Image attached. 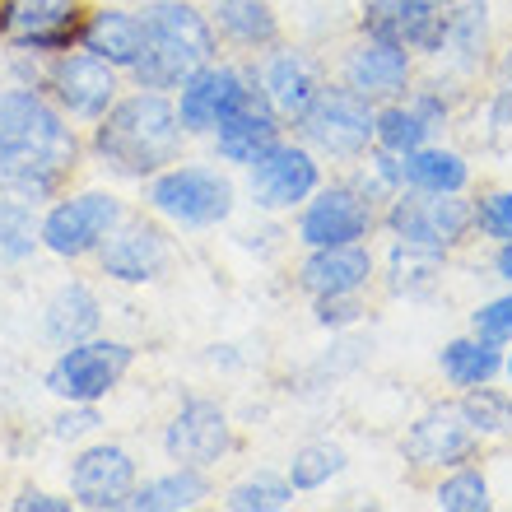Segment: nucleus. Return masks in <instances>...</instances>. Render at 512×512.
<instances>
[{"mask_svg": "<svg viewBox=\"0 0 512 512\" xmlns=\"http://www.w3.org/2000/svg\"><path fill=\"white\" fill-rule=\"evenodd\" d=\"M84 135L38 84H0V191L52 205L84 163Z\"/></svg>", "mask_w": 512, "mask_h": 512, "instance_id": "nucleus-1", "label": "nucleus"}, {"mask_svg": "<svg viewBox=\"0 0 512 512\" xmlns=\"http://www.w3.org/2000/svg\"><path fill=\"white\" fill-rule=\"evenodd\" d=\"M191 135L177 122L173 94L159 89H131L89 126V159L117 182H145L182 159Z\"/></svg>", "mask_w": 512, "mask_h": 512, "instance_id": "nucleus-2", "label": "nucleus"}, {"mask_svg": "<svg viewBox=\"0 0 512 512\" xmlns=\"http://www.w3.org/2000/svg\"><path fill=\"white\" fill-rule=\"evenodd\" d=\"M145 24V52L126 70L135 89H159L177 94L191 70L219 56V33L210 24V10L196 0H145L140 5Z\"/></svg>", "mask_w": 512, "mask_h": 512, "instance_id": "nucleus-3", "label": "nucleus"}, {"mask_svg": "<svg viewBox=\"0 0 512 512\" xmlns=\"http://www.w3.org/2000/svg\"><path fill=\"white\" fill-rule=\"evenodd\" d=\"M140 201L149 215H159L168 229L205 233L229 224L238 210V182L229 177L224 163L201 159H177L163 173L140 182Z\"/></svg>", "mask_w": 512, "mask_h": 512, "instance_id": "nucleus-4", "label": "nucleus"}, {"mask_svg": "<svg viewBox=\"0 0 512 512\" xmlns=\"http://www.w3.org/2000/svg\"><path fill=\"white\" fill-rule=\"evenodd\" d=\"M382 233L391 243L452 256L475 238V201L466 191H396L382 205Z\"/></svg>", "mask_w": 512, "mask_h": 512, "instance_id": "nucleus-5", "label": "nucleus"}, {"mask_svg": "<svg viewBox=\"0 0 512 512\" xmlns=\"http://www.w3.org/2000/svg\"><path fill=\"white\" fill-rule=\"evenodd\" d=\"M289 131L317 154L322 163H359L378 140V103L354 94L350 84H322L312 108Z\"/></svg>", "mask_w": 512, "mask_h": 512, "instance_id": "nucleus-6", "label": "nucleus"}, {"mask_svg": "<svg viewBox=\"0 0 512 512\" xmlns=\"http://www.w3.org/2000/svg\"><path fill=\"white\" fill-rule=\"evenodd\" d=\"M126 215H131V205L112 187L61 191L42 210V252L56 261H94V252L108 243V233Z\"/></svg>", "mask_w": 512, "mask_h": 512, "instance_id": "nucleus-7", "label": "nucleus"}, {"mask_svg": "<svg viewBox=\"0 0 512 512\" xmlns=\"http://www.w3.org/2000/svg\"><path fill=\"white\" fill-rule=\"evenodd\" d=\"M256 61L252 56H215L201 70H191L182 89L173 94L177 103V122L191 140H210L215 126H224L233 112L243 108L256 94Z\"/></svg>", "mask_w": 512, "mask_h": 512, "instance_id": "nucleus-8", "label": "nucleus"}, {"mask_svg": "<svg viewBox=\"0 0 512 512\" xmlns=\"http://www.w3.org/2000/svg\"><path fill=\"white\" fill-rule=\"evenodd\" d=\"M135 364V345L131 340H112V336H89L80 345H66L56 350L52 368L42 373V387L52 391L56 401H84L98 405L108 401L112 391L126 382Z\"/></svg>", "mask_w": 512, "mask_h": 512, "instance_id": "nucleus-9", "label": "nucleus"}, {"mask_svg": "<svg viewBox=\"0 0 512 512\" xmlns=\"http://www.w3.org/2000/svg\"><path fill=\"white\" fill-rule=\"evenodd\" d=\"M382 229V205L368 201L350 177L322 182L308 201L294 210V238L298 247H345L368 243Z\"/></svg>", "mask_w": 512, "mask_h": 512, "instance_id": "nucleus-10", "label": "nucleus"}, {"mask_svg": "<svg viewBox=\"0 0 512 512\" xmlns=\"http://www.w3.org/2000/svg\"><path fill=\"white\" fill-rule=\"evenodd\" d=\"M247 173V201L266 215H294L312 191L326 182V163L312 154L298 135H280L266 154H256L243 168Z\"/></svg>", "mask_w": 512, "mask_h": 512, "instance_id": "nucleus-11", "label": "nucleus"}, {"mask_svg": "<svg viewBox=\"0 0 512 512\" xmlns=\"http://www.w3.org/2000/svg\"><path fill=\"white\" fill-rule=\"evenodd\" d=\"M42 89L75 126H94L103 112L126 94V75L103 56L70 47L61 56H47L42 66Z\"/></svg>", "mask_w": 512, "mask_h": 512, "instance_id": "nucleus-12", "label": "nucleus"}, {"mask_svg": "<svg viewBox=\"0 0 512 512\" xmlns=\"http://www.w3.org/2000/svg\"><path fill=\"white\" fill-rule=\"evenodd\" d=\"M173 233H168V224H163L159 215H149V210H140V215H126L117 229L108 233V243L94 252V266L98 275H108L112 284H154L163 280L168 270H173Z\"/></svg>", "mask_w": 512, "mask_h": 512, "instance_id": "nucleus-13", "label": "nucleus"}, {"mask_svg": "<svg viewBox=\"0 0 512 512\" xmlns=\"http://www.w3.org/2000/svg\"><path fill=\"white\" fill-rule=\"evenodd\" d=\"M163 457L173 466H196V471H210L219 461L233 457L238 447V429H233L229 410L210 396H191L173 410V419L163 424Z\"/></svg>", "mask_w": 512, "mask_h": 512, "instance_id": "nucleus-14", "label": "nucleus"}, {"mask_svg": "<svg viewBox=\"0 0 512 512\" xmlns=\"http://www.w3.org/2000/svg\"><path fill=\"white\" fill-rule=\"evenodd\" d=\"M475 452H480V433L466 424L461 401H433L401 438L405 466L419 475L429 471L443 475L452 466H461V461H475Z\"/></svg>", "mask_w": 512, "mask_h": 512, "instance_id": "nucleus-15", "label": "nucleus"}, {"mask_svg": "<svg viewBox=\"0 0 512 512\" xmlns=\"http://www.w3.org/2000/svg\"><path fill=\"white\" fill-rule=\"evenodd\" d=\"M70 499L84 512H126L140 485V466L122 443H89L70 461Z\"/></svg>", "mask_w": 512, "mask_h": 512, "instance_id": "nucleus-16", "label": "nucleus"}, {"mask_svg": "<svg viewBox=\"0 0 512 512\" xmlns=\"http://www.w3.org/2000/svg\"><path fill=\"white\" fill-rule=\"evenodd\" d=\"M415 66V52H405L387 38H373V33H354L340 52V84H350L368 103H391V98L410 94V84L419 80Z\"/></svg>", "mask_w": 512, "mask_h": 512, "instance_id": "nucleus-17", "label": "nucleus"}, {"mask_svg": "<svg viewBox=\"0 0 512 512\" xmlns=\"http://www.w3.org/2000/svg\"><path fill=\"white\" fill-rule=\"evenodd\" d=\"M252 61H256V80L266 89L270 108L280 112L289 126L312 108V98L322 94V84H326V66L308 52V47H298V42L280 38L275 47L252 56Z\"/></svg>", "mask_w": 512, "mask_h": 512, "instance_id": "nucleus-18", "label": "nucleus"}, {"mask_svg": "<svg viewBox=\"0 0 512 512\" xmlns=\"http://www.w3.org/2000/svg\"><path fill=\"white\" fill-rule=\"evenodd\" d=\"M89 19L84 0H14L10 33H5V52L28 56H61L80 47V28Z\"/></svg>", "mask_w": 512, "mask_h": 512, "instance_id": "nucleus-19", "label": "nucleus"}, {"mask_svg": "<svg viewBox=\"0 0 512 512\" xmlns=\"http://www.w3.org/2000/svg\"><path fill=\"white\" fill-rule=\"evenodd\" d=\"M359 33L387 38L405 52H415L419 61H433L447 38V10L433 0H364Z\"/></svg>", "mask_w": 512, "mask_h": 512, "instance_id": "nucleus-20", "label": "nucleus"}, {"mask_svg": "<svg viewBox=\"0 0 512 512\" xmlns=\"http://www.w3.org/2000/svg\"><path fill=\"white\" fill-rule=\"evenodd\" d=\"M294 284L308 298H364L378 284V256L368 243L303 247Z\"/></svg>", "mask_w": 512, "mask_h": 512, "instance_id": "nucleus-21", "label": "nucleus"}, {"mask_svg": "<svg viewBox=\"0 0 512 512\" xmlns=\"http://www.w3.org/2000/svg\"><path fill=\"white\" fill-rule=\"evenodd\" d=\"M289 131V122H284L280 112L270 108L266 89L256 84V94L247 98L243 108L233 112L224 126H215V135H210V149H215V159L224 163V168H247V163L256 159V154H266L280 135Z\"/></svg>", "mask_w": 512, "mask_h": 512, "instance_id": "nucleus-22", "label": "nucleus"}, {"mask_svg": "<svg viewBox=\"0 0 512 512\" xmlns=\"http://www.w3.org/2000/svg\"><path fill=\"white\" fill-rule=\"evenodd\" d=\"M205 10L219 33V47H229L233 56H261L284 38L280 14L270 0H210Z\"/></svg>", "mask_w": 512, "mask_h": 512, "instance_id": "nucleus-23", "label": "nucleus"}, {"mask_svg": "<svg viewBox=\"0 0 512 512\" xmlns=\"http://www.w3.org/2000/svg\"><path fill=\"white\" fill-rule=\"evenodd\" d=\"M42 336L52 340L56 350L80 345L89 336H103V298L89 280H66L56 284L52 298L42 303Z\"/></svg>", "mask_w": 512, "mask_h": 512, "instance_id": "nucleus-24", "label": "nucleus"}, {"mask_svg": "<svg viewBox=\"0 0 512 512\" xmlns=\"http://www.w3.org/2000/svg\"><path fill=\"white\" fill-rule=\"evenodd\" d=\"M489 56V5L485 0H457L447 5V38L443 52L433 56V66L452 70L457 80H471L485 70Z\"/></svg>", "mask_w": 512, "mask_h": 512, "instance_id": "nucleus-25", "label": "nucleus"}, {"mask_svg": "<svg viewBox=\"0 0 512 512\" xmlns=\"http://www.w3.org/2000/svg\"><path fill=\"white\" fill-rule=\"evenodd\" d=\"M80 47L84 52L103 56L112 66L131 70L145 52V24H140V10H126V5H89V19L80 28Z\"/></svg>", "mask_w": 512, "mask_h": 512, "instance_id": "nucleus-26", "label": "nucleus"}, {"mask_svg": "<svg viewBox=\"0 0 512 512\" xmlns=\"http://www.w3.org/2000/svg\"><path fill=\"white\" fill-rule=\"evenodd\" d=\"M210 499H215L210 475L196 471V466H173L168 475L140 480L126 512H191V508H205Z\"/></svg>", "mask_w": 512, "mask_h": 512, "instance_id": "nucleus-27", "label": "nucleus"}, {"mask_svg": "<svg viewBox=\"0 0 512 512\" xmlns=\"http://www.w3.org/2000/svg\"><path fill=\"white\" fill-rule=\"evenodd\" d=\"M438 373H443L447 387H457V391L485 387V382L503 378V345L466 331V336L447 340L443 350H438Z\"/></svg>", "mask_w": 512, "mask_h": 512, "instance_id": "nucleus-28", "label": "nucleus"}, {"mask_svg": "<svg viewBox=\"0 0 512 512\" xmlns=\"http://www.w3.org/2000/svg\"><path fill=\"white\" fill-rule=\"evenodd\" d=\"M401 177L410 191H466L471 187V163L461 149H447L443 140L401 154Z\"/></svg>", "mask_w": 512, "mask_h": 512, "instance_id": "nucleus-29", "label": "nucleus"}, {"mask_svg": "<svg viewBox=\"0 0 512 512\" xmlns=\"http://www.w3.org/2000/svg\"><path fill=\"white\" fill-rule=\"evenodd\" d=\"M42 252V205L0 191V261L24 266Z\"/></svg>", "mask_w": 512, "mask_h": 512, "instance_id": "nucleus-30", "label": "nucleus"}, {"mask_svg": "<svg viewBox=\"0 0 512 512\" xmlns=\"http://www.w3.org/2000/svg\"><path fill=\"white\" fill-rule=\"evenodd\" d=\"M438 270H443V256L433 252H419V247H405V243H391L387 252V294L391 298H419L429 294L438 284Z\"/></svg>", "mask_w": 512, "mask_h": 512, "instance_id": "nucleus-31", "label": "nucleus"}, {"mask_svg": "<svg viewBox=\"0 0 512 512\" xmlns=\"http://www.w3.org/2000/svg\"><path fill=\"white\" fill-rule=\"evenodd\" d=\"M345 466H350V452L340 443H303L289 457V485H294V494H317V489H326L336 475H345Z\"/></svg>", "mask_w": 512, "mask_h": 512, "instance_id": "nucleus-32", "label": "nucleus"}, {"mask_svg": "<svg viewBox=\"0 0 512 512\" xmlns=\"http://www.w3.org/2000/svg\"><path fill=\"white\" fill-rule=\"evenodd\" d=\"M224 508L229 512H284V508H294V485H289V475L256 471L224 489Z\"/></svg>", "mask_w": 512, "mask_h": 512, "instance_id": "nucleus-33", "label": "nucleus"}, {"mask_svg": "<svg viewBox=\"0 0 512 512\" xmlns=\"http://www.w3.org/2000/svg\"><path fill=\"white\" fill-rule=\"evenodd\" d=\"M433 503L443 512H489L494 508V494H489L485 471L471 466V461H461V466H452V471L433 485Z\"/></svg>", "mask_w": 512, "mask_h": 512, "instance_id": "nucleus-34", "label": "nucleus"}, {"mask_svg": "<svg viewBox=\"0 0 512 512\" xmlns=\"http://www.w3.org/2000/svg\"><path fill=\"white\" fill-rule=\"evenodd\" d=\"M461 415L480 433V443L489 438H508L512 433V391H499V387H471L461 391Z\"/></svg>", "mask_w": 512, "mask_h": 512, "instance_id": "nucleus-35", "label": "nucleus"}, {"mask_svg": "<svg viewBox=\"0 0 512 512\" xmlns=\"http://www.w3.org/2000/svg\"><path fill=\"white\" fill-rule=\"evenodd\" d=\"M433 131L424 126V117H419L405 98H391V103H378V140L373 145L387 149V154H410V149L429 145Z\"/></svg>", "mask_w": 512, "mask_h": 512, "instance_id": "nucleus-36", "label": "nucleus"}, {"mask_svg": "<svg viewBox=\"0 0 512 512\" xmlns=\"http://www.w3.org/2000/svg\"><path fill=\"white\" fill-rule=\"evenodd\" d=\"M475 233L489 243H512V187L475 196Z\"/></svg>", "mask_w": 512, "mask_h": 512, "instance_id": "nucleus-37", "label": "nucleus"}, {"mask_svg": "<svg viewBox=\"0 0 512 512\" xmlns=\"http://www.w3.org/2000/svg\"><path fill=\"white\" fill-rule=\"evenodd\" d=\"M489 135L494 140H512V42L494 61V94H489Z\"/></svg>", "mask_w": 512, "mask_h": 512, "instance_id": "nucleus-38", "label": "nucleus"}, {"mask_svg": "<svg viewBox=\"0 0 512 512\" xmlns=\"http://www.w3.org/2000/svg\"><path fill=\"white\" fill-rule=\"evenodd\" d=\"M471 331L475 336L494 340V345H512V289L499 298H489L471 312Z\"/></svg>", "mask_w": 512, "mask_h": 512, "instance_id": "nucleus-39", "label": "nucleus"}, {"mask_svg": "<svg viewBox=\"0 0 512 512\" xmlns=\"http://www.w3.org/2000/svg\"><path fill=\"white\" fill-rule=\"evenodd\" d=\"M103 429V410L84 401H66V410L52 419V438L56 443H80V438H94Z\"/></svg>", "mask_w": 512, "mask_h": 512, "instance_id": "nucleus-40", "label": "nucleus"}, {"mask_svg": "<svg viewBox=\"0 0 512 512\" xmlns=\"http://www.w3.org/2000/svg\"><path fill=\"white\" fill-rule=\"evenodd\" d=\"M364 298H312V322L326 331H345V326L364 322Z\"/></svg>", "mask_w": 512, "mask_h": 512, "instance_id": "nucleus-41", "label": "nucleus"}, {"mask_svg": "<svg viewBox=\"0 0 512 512\" xmlns=\"http://www.w3.org/2000/svg\"><path fill=\"white\" fill-rule=\"evenodd\" d=\"M70 508H75V499H61V494H47V489L33 485H24L10 499V512H70Z\"/></svg>", "mask_w": 512, "mask_h": 512, "instance_id": "nucleus-42", "label": "nucleus"}, {"mask_svg": "<svg viewBox=\"0 0 512 512\" xmlns=\"http://www.w3.org/2000/svg\"><path fill=\"white\" fill-rule=\"evenodd\" d=\"M494 275L512 284V243H499V252H494Z\"/></svg>", "mask_w": 512, "mask_h": 512, "instance_id": "nucleus-43", "label": "nucleus"}, {"mask_svg": "<svg viewBox=\"0 0 512 512\" xmlns=\"http://www.w3.org/2000/svg\"><path fill=\"white\" fill-rule=\"evenodd\" d=\"M10 14H14V0H0V42L10 33Z\"/></svg>", "mask_w": 512, "mask_h": 512, "instance_id": "nucleus-44", "label": "nucleus"}, {"mask_svg": "<svg viewBox=\"0 0 512 512\" xmlns=\"http://www.w3.org/2000/svg\"><path fill=\"white\" fill-rule=\"evenodd\" d=\"M503 378H508V387H512V350H503Z\"/></svg>", "mask_w": 512, "mask_h": 512, "instance_id": "nucleus-45", "label": "nucleus"}, {"mask_svg": "<svg viewBox=\"0 0 512 512\" xmlns=\"http://www.w3.org/2000/svg\"><path fill=\"white\" fill-rule=\"evenodd\" d=\"M0 84H5V52H0Z\"/></svg>", "mask_w": 512, "mask_h": 512, "instance_id": "nucleus-46", "label": "nucleus"}, {"mask_svg": "<svg viewBox=\"0 0 512 512\" xmlns=\"http://www.w3.org/2000/svg\"><path fill=\"white\" fill-rule=\"evenodd\" d=\"M433 5H443V10H447V5H457V0H433Z\"/></svg>", "mask_w": 512, "mask_h": 512, "instance_id": "nucleus-47", "label": "nucleus"}]
</instances>
